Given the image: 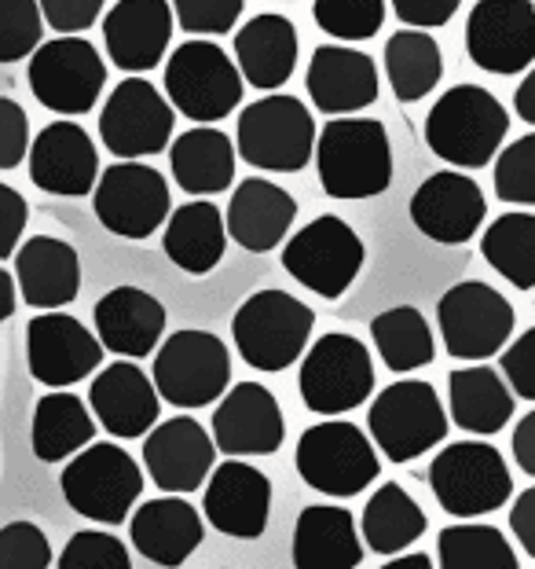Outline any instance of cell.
Wrapping results in <instances>:
<instances>
[{"label": "cell", "mask_w": 535, "mask_h": 569, "mask_svg": "<svg viewBox=\"0 0 535 569\" xmlns=\"http://www.w3.org/2000/svg\"><path fill=\"white\" fill-rule=\"evenodd\" d=\"M312 162L331 199H374L393 184V143L378 118H331L320 129Z\"/></svg>", "instance_id": "6da1fadb"}, {"label": "cell", "mask_w": 535, "mask_h": 569, "mask_svg": "<svg viewBox=\"0 0 535 569\" xmlns=\"http://www.w3.org/2000/svg\"><path fill=\"white\" fill-rule=\"evenodd\" d=\"M506 132V107L481 84H455L425 114V143L455 169H481L498 159Z\"/></svg>", "instance_id": "7a4b0ae2"}, {"label": "cell", "mask_w": 535, "mask_h": 569, "mask_svg": "<svg viewBox=\"0 0 535 569\" xmlns=\"http://www.w3.org/2000/svg\"><path fill=\"white\" fill-rule=\"evenodd\" d=\"M59 489L70 511L95 526H121L143 496V470L114 441H92L59 475Z\"/></svg>", "instance_id": "3957f363"}, {"label": "cell", "mask_w": 535, "mask_h": 569, "mask_svg": "<svg viewBox=\"0 0 535 569\" xmlns=\"http://www.w3.org/2000/svg\"><path fill=\"white\" fill-rule=\"evenodd\" d=\"M315 312L286 290H258L239 306L231 320L239 357L258 371H286L309 353Z\"/></svg>", "instance_id": "277c9868"}, {"label": "cell", "mask_w": 535, "mask_h": 569, "mask_svg": "<svg viewBox=\"0 0 535 569\" xmlns=\"http://www.w3.org/2000/svg\"><path fill=\"white\" fill-rule=\"evenodd\" d=\"M315 129L312 111L294 96H264L239 114L235 148L239 159L268 173H301L315 159Z\"/></svg>", "instance_id": "5b68a950"}, {"label": "cell", "mask_w": 535, "mask_h": 569, "mask_svg": "<svg viewBox=\"0 0 535 569\" xmlns=\"http://www.w3.org/2000/svg\"><path fill=\"white\" fill-rule=\"evenodd\" d=\"M297 475L309 489L331 496V500H349L378 478V452L367 441L356 422L323 419L301 433L297 441Z\"/></svg>", "instance_id": "8992f818"}, {"label": "cell", "mask_w": 535, "mask_h": 569, "mask_svg": "<svg viewBox=\"0 0 535 569\" xmlns=\"http://www.w3.org/2000/svg\"><path fill=\"white\" fill-rule=\"evenodd\" d=\"M151 379L173 408H205L231 390V353L213 331H173L158 346Z\"/></svg>", "instance_id": "52a82bcc"}, {"label": "cell", "mask_w": 535, "mask_h": 569, "mask_svg": "<svg viewBox=\"0 0 535 569\" xmlns=\"http://www.w3.org/2000/svg\"><path fill=\"white\" fill-rule=\"evenodd\" d=\"M430 489L455 518H481L498 511L514 496V478L503 452L488 441H455L430 463Z\"/></svg>", "instance_id": "ba28073f"}, {"label": "cell", "mask_w": 535, "mask_h": 569, "mask_svg": "<svg viewBox=\"0 0 535 569\" xmlns=\"http://www.w3.org/2000/svg\"><path fill=\"white\" fill-rule=\"evenodd\" d=\"M242 74L216 41H184L165 59V96L194 126L224 122L242 103Z\"/></svg>", "instance_id": "9c48e42d"}, {"label": "cell", "mask_w": 535, "mask_h": 569, "mask_svg": "<svg viewBox=\"0 0 535 569\" xmlns=\"http://www.w3.org/2000/svg\"><path fill=\"white\" fill-rule=\"evenodd\" d=\"M301 401L309 411L337 419L374 393V360L360 338L331 331L309 346L297 375Z\"/></svg>", "instance_id": "30bf717a"}, {"label": "cell", "mask_w": 535, "mask_h": 569, "mask_svg": "<svg viewBox=\"0 0 535 569\" xmlns=\"http://www.w3.org/2000/svg\"><path fill=\"white\" fill-rule=\"evenodd\" d=\"M371 441L393 463H411L447 438V411L430 382H393L371 401Z\"/></svg>", "instance_id": "8fae6325"}, {"label": "cell", "mask_w": 535, "mask_h": 569, "mask_svg": "<svg viewBox=\"0 0 535 569\" xmlns=\"http://www.w3.org/2000/svg\"><path fill=\"white\" fill-rule=\"evenodd\" d=\"M363 258H367V250H363L356 228L334 213L315 217L283 247V269L305 290L331 301L356 283Z\"/></svg>", "instance_id": "7c38bea8"}, {"label": "cell", "mask_w": 535, "mask_h": 569, "mask_svg": "<svg viewBox=\"0 0 535 569\" xmlns=\"http://www.w3.org/2000/svg\"><path fill=\"white\" fill-rule=\"evenodd\" d=\"M436 323H441L447 353L455 360H470V365H484L506 349L517 317L514 306L495 287L466 280L444 290L441 306H436Z\"/></svg>", "instance_id": "4fadbf2b"}, {"label": "cell", "mask_w": 535, "mask_h": 569, "mask_svg": "<svg viewBox=\"0 0 535 569\" xmlns=\"http://www.w3.org/2000/svg\"><path fill=\"white\" fill-rule=\"evenodd\" d=\"M176 107L148 78L129 74L107 96L100 111V140L114 159L137 162L162 154L173 140Z\"/></svg>", "instance_id": "5bb4252c"}, {"label": "cell", "mask_w": 535, "mask_h": 569, "mask_svg": "<svg viewBox=\"0 0 535 569\" xmlns=\"http://www.w3.org/2000/svg\"><path fill=\"white\" fill-rule=\"evenodd\" d=\"M30 92L48 111L78 118L89 114L107 89V63L84 38H55L44 41L30 56Z\"/></svg>", "instance_id": "9a60e30c"}, {"label": "cell", "mask_w": 535, "mask_h": 569, "mask_svg": "<svg viewBox=\"0 0 535 569\" xmlns=\"http://www.w3.org/2000/svg\"><path fill=\"white\" fill-rule=\"evenodd\" d=\"M92 210L111 236L148 239L169 221V184L148 162H114L100 173Z\"/></svg>", "instance_id": "2e32d148"}, {"label": "cell", "mask_w": 535, "mask_h": 569, "mask_svg": "<svg viewBox=\"0 0 535 569\" xmlns=\"http://www.w3.org/2000/svg\"><path fill=\"white\" fill-rule=\"evenodd\" d=\"M466 52L488 74H521L535 63L532 0H477L466 19Z\"/></svg>", "instance_id": "e0dca14e"}, {"label": "cell", "mask_w": 535, "mask_h": 569, "mask_svg": "<svg viewBox=\"0 0 535 569\" xmlns=\"http://www.w3.org/2000/svg\"><path fill=\"white\" fill-rule=\"evenodd\" d=\"M103 342L70 312H41L27 323L30 375L48 390H67L84 382L103 365Z\"/></svg>", "instance_id": "ac0fdd59"}, {"label": "cell", "mask_w": 535, "mask_h": 569, "mask_svg": "<svg viewBox=\"0 0 535 569\" xmlns=\"http://www.w3.org/2000/svg\"><path fill=\"white\" fill-rule=\"evenodd\" d=\"M213 441L228 459L246 456H275L286 438L283 408L275 393L261 382H235L216 401L213 411Z\"/></svg>", "instance_id": "d6986e66"}, {"label": "cell", "mask_w": 535, "mask_h": 569, "mask_svg": "<svg viewBox=\"0 0 535 569\" xmlns=\"http://www.w3.org/2000/svg\"><path fill=\"white\" fill-rule=\"evenodd\" d=\"M216 441L213 433L191 416H173L148 433L143 441V467L165 496H188L202 489L213 475Z\"/></svg>", "instance_id": "ffe728a7"}, {"label": "cell", "mask_w": 535, "mask_h": 569, "mask_svg": "<svg viewBox=\"0 0 535 569\" xmlns=\"http://www.w3.org/2000/svg\"><path fill=\"white\" fill-rule=\"evenodd\" d=\"M488 213L484 191L473 177L444 169L422 180V188L411 196V221L415 228L444 247H462L481 232V221Z\"/></svg>", "instance_id": "44dd1931"}, {"label": "cell", "mask_w": 535, "mask_h": 569, "mask_svg": "<svg viewBox=\"0 0 535 569\" xmlns=\"http://www.w3.org/2000/svg\"><path fill=\"white\" fill-rule=\"evenodd\" d=\"M202 511L205 522L224 537L258 540L272 515V481L264 470L242 463V459H228V463L213 467L210 481H205Z\"/></svg>", "instance_id": "7402d4cb"}, {"label": "cell", "mask_w": 535, "mask_h": 569, "mask_svg": "<svg viewBox=\"0 0 535 569\" xmlns=\"http://www.w3.org/2000/svg\"><path fill=\"white\" fill-rule=\"evenodd\" d=\"M89 408L95 422L118 441L143 438L158 427V411H162V397L151 375H143L132 360H114L107 365L89 386Z\"/></svg>", "instance_id": "603a6c76"}, {"label": "cell", "mask_w": 535, "mask_h": 569, "mask_svg": "<svg viewBox=\"0 0 535 569\" xmlns=\"http://www.w3.org/2000/svg\"><path fill=\"white\" fill-rule=\"evenodd\" d=\"M30 180L48 196L78 199L100 184V154L78 122H52L30 143Z\"/></svg>", "instance_id": "cb8c5ba5"}, {"label": "cell", "mask_w": 535, "mask_h": 569, "mask_svg": "<svg viewBox=\"0 0 535 569\" xmlns=\"http://www.w3.org/2000/svg\"><path fill=\"white\" fill-rule=\"evenodd\" d=\"M173 41V4L169 0H118L103 16V44L118 70L148 74Z\"/></svg>", "instance_id": "d4e9b609"}, {"label": "cell", "mask_w": 535, "mask_h": 569, "mask_svg": "<svg viewBox=\"0 0 535 569\" xmlns=\"http://www.w3.org/2000/svg\"><path fill=\"white\" fill-rule=\"evenodd\" d=\"M309 100L315 111L331 118H349L378 100V67L367 52L349 44H320L309 59L305 74Z\"/></svg>", "instance_id": "484cf974"}, {"label": "cell", "mask_w": 535, "mask_h": 569, "mask_svg": "<svg viewBox=\"0 0 535 569\" xmlns=\"http://www.w3.org/2000/svg\"><path fill=\"white\" fill-rule=\"evenodd\" d=\"M95 338L107 353L121 360H140L158 353L165 342V306L143 287H114L95 301Z\"/></svg>", "instance_id": "4316f807"}, {"label": "cell", "mask_w": 535, "mask_h": 569, "mask_svg": "<svg viewBox=\"0 0 535 569\" xmlns=\"http://www.w3.org/2000/svg\"><path fill=\"white\" fill-rule=\"evenodd\" d=\"M129 537L143 559L154 566L176 569L184 566L194 551L202 548V515L180 496H162V500H143L129 518Z\"/></svg>", "instance_id": "83f0119b"}, {"label": "cell", "mask_w": 535, "mask_h": 569, "mask_svg": "<svg viewBox=\"0 0 535 569\" xmlns=\"http://www.w3.org/2000/svg\"><path fill=\"white\" fill-rule=\"evenodd\" d=\"M294 217H297V199L286 188H279L264 177H250L231 191L224 221H228V236L242 250L268 253L286 239Z\"/></svg>", "instance_id": "f1b7e54d"}, {"label": "cell", "mask_w": 535, "mask_h": 569, "mask_svg": "<svg viewBox=\"0 0 535 569\" xmlns=\"http://www.w3.org/2000/svg\"><path fill=\"white\" fill-rule=\"evenodd\" d=\"M16 283L27 306L55 312L70 306L81 290L78 250L55 236H33L16 250Z\"/></svg>", "instance_id": "f546056e"}, {"label": "cell", "mask_w": 535, "mask_h": 569, "mask_svg": "<svg viewBox=\"0 0 535 569\" xmlns=\"http://www.w3.org/2000/svg\"><path fill=\"white\" fill-rule=\"evenodd\" d=\"M290 559H294V569H356L363 562V540L349 507H305L294 526Z\"/></svg>", "instance_id": "4dcf8cb0"}, {"label": "cell", "mask_w": 535, "mask_h": 569, "mask_svg": "<svg viewBox=\"0 0 535 569\" xmlns=\"http://www.w3.org/2000/svg\"><path fill=\"white\" fill-rule=\"evenodd\" d=\"M297 30L286 16L264 11L235 33V67L253 89H283L297 67Z\"/></svg>", "instance_id": "1f68e13d"}, {"label": "cell", "mask_w": 535, "mask_h": 569, "mask_svg": "<svg viewBox=\"0 0 535 569\" xmlns=\"http://www.w3.org/2000/svg\"><path fill=\"white\" fill-rule=\"evenodd\" d=\"M165 258L188 276H210L224 261L228 250V221L210 199H194L176 206L165 221L162 236Z\"/></svg>", "instance_id": "d6a6232c"}, {"label": "cell", "mask_w": 535, "mask_h": 569, "mask_svg": "<svg viewBox=\"0 0 535 569\" xmlns=\"http://www.w3.org/2000/svg\"><path fill=\"white\" fill-rule=\"evenodd\" d=\"M447 405H452V422L458 430L492 438L514 416V390L503 379V371L470 365L447 375Z\"/></svg>", "instance_id": "836d02e7"}, {"label": "cell", "mask_w": 535, "mask_h": 569, "mask_svg": "<svg viewBox=\"0 0 535 569\" xmlns=\"http://www.w3.org/2000/svg\"><path fill=\"white\" fill-rule=\"evenodd\" d=\"M235 159L239 148L231 143L228 132L205 126L180 132L173 148H169V166H173L176 188L194 199L228 191L231 180H235Z\"/></svg>", "instance_id": "e575fe53"}, {"label": "cell", "mask_w": 535, "mask_h": 569, "mask_svg": "<svg viewBox=\"0 0 535 569\" xmlns=\"http://www.w3.org/2000/svg\"><path fill=\"white\" fill-rule=\"evenodd\" d=\"M92 438H95L92 408H84L78 393L52 390L41 397L38 408H33L30 445L41 463H63V459H74L81 448L92 445Z\"/></svg>", "instance_id": "d590c367"}, {"label": "cell", "mask_w": 535, "mask_h": 569, "mask_svg": "<svg viewBox=\"0 0 535 569\" xmlns=\"http://www.w3.org/2000/svg\"><path fill=\"white\" fill-rule=\"evenodd\" d=\"M425 526L430 522H425V511L415 503V496L404 486H396V481H385L367 500V507H363L360 532H363V543H367L374 555H385L388 559V555L407 551L411 543L422 540Z\"/></svg>", "instance_id": "8d00e7d4"}, {"label": "cell", "mask_w": 535, "mask_h": 569, "mask_svg": "<svg viewBox=\"0 0 535 569\" xmlns=\"http://www.w3.org/2000/svg\"><path fill=\"white\" fill-rule=\"evenodd\" d=\"M444 74V56L425 30H396L385 41V78L400 103L425 100Z\"/></svg>", "instance_id": "74e56055"}, {"label": "cell", "mask_w": 535, "mask_h": 569, "mask_svg": "<svg viewBox=\"0 0 535 569\" xmlns=\"http://www.w3.org/2000/svg\"><path fill=\"white\" fill-rule=\"evenodd\" d=\"M371 338H374V349H378L382 365L396 375L418 371L425 365H433V357H436L430 320H425L415 306H393L378 312V317L371 320Z\"/></svg>", "instance_id": "f35d334b"}, {"label": "cell", "mask_w": 535, "mask_h": 569, "mask_svg": "<svg viewBox=\"0 0 535 569\" xmlns=\"http://www.w3.org/2000/svg\"><path fill=\"white\" fill-rule=\"evenodd\" d=\"M481 253L509 287H535V213H503L481 236Z\"/></svg>", "instance_id": "ab89813d"}, {"label": "cell", "mask_w": 535, "mask_h": 569, "mask_svg": "<svg viewBox=\"0 0 535 569\" xmlns=\"http://www.w3.org/2000/svg\"><path fill=\"white\" fill-rule=\"evenodd\" d=\"M436 562H441V569H521L503 529L473 522L441 529Z\"/></svg>", "instance_id": "60d3db41"}, {"label": "cell", "mask_w": 535, "mask_h": 569, "mask_svg": "<svg viewBox=\"0 0 535 569\" xmlns=\"http://www.w3.org/2000/svg\"><path fill=\"white\" fill-rule=\"evenodd\" d=\"M312 19L334 41H367L382 30L385 0H315Z\"/></svg>", "instance_id": "b9f144b4"}, {"label": "cell", "mask_w": 535, "mask_h": 569, "mask_svg": "<svg viewBox=\"0 0 535 569\" xmlns=\"http://www.w3.org/2000/svg\"><path fill=\"white\" fill-rule=\"evenodd\" d=\"M44 33V11L38 0H0V63H19L33 56Z\"/></svg>", "instance_id": "7bdbcfd3"}, {"label": "cell", "mask_w": 535, "mask_h": 569, "mask_svg": "<svg viewBox=\"0 0 535 569\" xmlns=\"http://www.w3.org/2000/svg\"><path fill=\"white\" fill-rule=\"evenodd\" d=\"M495 196L514 206H535V132L498 151Z\"/></svg>", "instance_id": "ee69618b"}, {"label": "cell", "mask_w": 535, "mask_h": 569, "mask_svg": "<svg viewBox=\"0 0 535 569\" xmlns=\"http://www.w3.org/2000/svg\"><path fill=\"white\" fill-rule=\"evenodd\" d=\"M55 569H132L129 548L107 529H81L59 551Z\"/></svg>", "instance_id": "f6af8a7d"}, {"label": "cell", "mask_w": 535, "mask_h": 569, "mask_svg": "<svg viewBox=\"0 0 535 569\" xmlns=\"http://www.w3.org/2000/svg\"><path fill=\"white\" fill-rule=\"evenodd\" d=\"M246 0H173L176 22L194 38H224L239 22Z\"/></svg>", "instance_id": "bcb514c9"}, {"label": "cell", "mask_w": 535, "mask_h": 569, "mask_svg": "<svg viewBox=\"0 0 535 569\" xmlns=\"http://www.w3.org/2000/svg\"><path fill=\"white\" fill-rule=\"evenodd\" d=\"M0 569H52V543L33 522L0 529Z\"/></svg>", "instance_id": "7dc6e473"}, {"label": "cell", "mask_w": 535, "mask_h": 569, "mask_svg": "<svg viewBox=\"0 0 535 569\" xmlns=\"http://www.w3.org/2000/svg\"><path fill=\"white\" fill-rule=\"evenodd\" d=\"M30 154V118L27 111L0 96V169H19L22 159Z\"/></svg>", "instance_id": "c3c4849f"}, {"label": "cell", "mask_w": 535, "mask_h": 569, "mask_svg": "<svg viewBox=\"0 0 535 569\" xmlns=\"http://www.w3.org/2000/svg\"><path fill=\"white\" fill-rule=\"evenodd\" d=\"M44 11V22L63 38H81L100 22V11L107 0H38Z\"/></svg>", "instance_id": "681fc988"}, {"label": "cell", "mask_w": 535, "mask_h": 569, "mask_svg": "<svg viewBox=\"0 0 535 569\" xmlns=\"http://www.w3.org/2000/svg\"><path fill=\"white\" fill-rule=\"evenodd\" d=\"M503 379L509 382L514 397H525L535 405V327H528L525 335L514 338L509 349H503Z\"/></svg>", "instance_id": "f907efd6"}, {"label": "cell", "mask_w": 535, "mask_h": 569, "mask_svg": "<svg viewBox=\"0 0 535 569\" xmlns=\"http://www.w3.org/2000/svg\"><path fill=\"white\" fill-rule=\"evenodd\" d=\"M27 221H30L27 199L0 180V261L16 258V250L22 247V232H27Z\"/></svg>", "instance_id": "816d5d0a"}, {"label": "cell", "mask_w": 535, "mask_h": 569, "mask_svg": "<svg viewBox=\"0 0 535 569\" xmlns=\"http://www.w3.org/2000/svg\"><path fill=\"white\" fill-rule=\"evenodd\" d=\"M462 0H393L396 19L411 30H436L447 27Z\"/></svg>", "instance_id": "f5cc1de1"}, {"label": "cell", "mask_w": 535, "mask_h": 569, "mask_svg": "<svg viewBox=\"0 0 535 569\" xmlns=\"http://www.w3.org/2000/svg\"><path fill=\"white\" fill-rule=\"evenodd\" d=\"M509 529H514L521 548L528 551V559H535V486L521 492L509 507Z\"/></svg>", "instance_id": "db71d44e"}, {"label": "cell", "mask_w": 535, "mask_h": 569, "mask_svg": "<svg viewBox=\"0 0 535 569\" xmlns=\"http://www.w3.org/2000/svg\"><path fill=\"white\" fill-rule=\"evenodd\" d=\"M514 459L528 478H535V408L514 427Z\"/></svg>", "instance_id": "11a10c76"}, {"label": "cell", "mask_w": 535, "mask_h": 569, "mask_svg": "<svg viewBox=\"0 0 535 569\" xmlns=\"http://www.w3.org/2000/svg\"><path fill=\"white\" fill-rule=\"evenodd\" d=\"M514 111L521 114V122L535 126V67L528 70V78L517 84V92H514Z\"/></svg>", "instance_id": "9f6ffc18"}, {"label": "cell", "mask_w": 535, "mask_h": 569, "mask_svg": "<svg viewBox=\"0 0 535 569\" xmlns=\"http://www.w3.org/2000/svg\"><path fill=\"white\" fill-rule=\"evenodd\" d=\"M16 301H19V283H16V276L0 269V323L11 320V312H16Z\"/></svg>", "instance_id": "6f0895ef"}, {"label": "cell", "mask_w": 535, "mask_h": 569, "mask_svg": "<svg viewBox=\"0 0 535 569\" xmlns=\"http://www.w3.org/2000/svg\"><path fill=\"white\" fill-rule=\"evenodd\" d=\"M378 569H436L433 566V559L430 555H400V559H388L385 566H378Z\"/></svg>", "instance_id": "680465c9"}, {"label": "cell", "mask_w": 535, "mask_h": 569, "mask_svg": "<svg viewBox=\"0 0 535 569\" xmlns=\"http://www.w3.org/2000/svg\"><path fill=\"white\" fill-rule=\"evenodd\" d=\"M216 569H228V566H216Z\"/></svg>", "instance_id": "91938a15"}]
</instances>
